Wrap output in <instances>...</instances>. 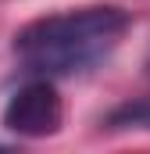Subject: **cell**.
Segmentation results:
<instances>
[{
    "label": "cell",
    "instance_id": "cell-1",
    "mask_svg": "<svg viewBox=\"0 0 150 154\" xmlns=\"http://www.w3.org/2000/svg\"><path fill=\"white\" fill-rule=\"evenodd\" d=\"M129 32V14L111 4L75 7L29 22L14 36V57L29 75H75L104 61Z\"/></svg>",
    "mask_w": 150,
    "mask_h": 154
},
{
    "label": "cell",
    "instance_id": "cell-2",
    "mask_svg": "<svg viewBox=\"0 0 150 154\" xmlns=\"http://www.w3.org/2000/svg\"><path fill=\"white\" fill-rule=\"evenodd\" d=\"M61 125H64V104L46 75H36L22 90H14V97L4 108V129L22 140H46Z\"/></svg>",
    "mask_w": 150,
    "mask_h": 154
},
{
    "label": "cell",
    "instance_id": "cell-3",
    "mask_svg": "<svg viewBox=\"0 0 150 154\" xmlns=\"http://www.w3.org/2000/svg\"><path fill=\"white\" fill-rule=\"evenodd\" d=\"M111 129H150V100H136V104H122L118 111L107 115Z\"/></svg>",
    "mask_w": 150,
    "mask_h": 154
}]
</instances>
